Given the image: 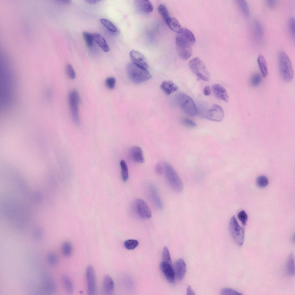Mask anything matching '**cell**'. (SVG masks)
Returning <instances> with one entry per match:
<instances>
[{"label":"cell","instance_id":"26","mask_svg":"<svg viewBox=\"0 0 295 295\" xmlns=\"http://www.w3.org/2000/svg\"><path fill=\"white\" fill-rule=\"evenodd\" d=\"M253 33L257 40H261L263 35V30L262 25L258 20L254 21L253 25Z\"/></svg>","mask_w":295,"mask_h":295},{"label":"cell","instance_id":"17","mask_svg":"<svg viewBox=\"0 0 295 295\" xmlns=\"http://www.w3.org/2000/svg\"><path fill=\"white\" fill-rule=\"evenodd\" d=\"M175 276L179 280H182L184 278L186 271V266L184 260L179 258L175 262L174 265Z\"/></svg>","mask_w":295,"mask_h":295},{"label":"cell","instance_id":"31","mask_svg":"<svg viewBox=\"0 0 295 295\" xmlns=\"http://www.w3.org/2000/svg\"><path fill=\"white\" fill-rule=\"evenodd\" d=\"M73 250L72 246L69 242H64L61 246V251L63 254L65 256H68L71 254Z\"/></svg>","mask_w":295,"mask_h":295},{"label":"cell","instance_id":"28","mask_svg":"<svg viewBox=\"0 0 295 295\" xmlns=\"http://www.w3.org/2000/svg\"><path fill=\"white\" fill-rule=\"evenodd\" d=\"M150 192L152 200L156 207L158 209H161L162 205L156 189L153 187L150 188Z\"/></svg>","mask_w":295,"mask_h":295},{"label":"cell","instance_id":"47","mask_svg":"<svg viewBox=\"0 0 295 295\" xmlns=\"http://www.w3.org/2000/svg\"><path fill=\"white\" fill-rule=\"evenodd\" d=\"M211 93V89L210 87L208 86H207L205 88L204 90V94L205 96H209L210 94Z\"/></svg>","mask_w":295,"mask_h":295},{"label":"cell","instance_id":"11","mask_svg":"<svg viewBox=\"0 0 295 295\" xmlns=\"http://www.w3.org/2000/svg\"><path fill=\"white\" fill-rule=\"evenodd\" d=\"M44 288L48 293H53L57 290V284L51 275L48 272L44 271L41 275Z\"/></svg>","mask_w":295,"mask_h":295},{"label":"cell","instance_id":"40","mask_svg":"<svg viewBox=\"0 0 295 295\" xmlns=\"http://www.w3.org/2000/svg\"><path fill=\"white\" fill-rule=\"evenodd\" d=\"M116 80L113 77H109L107 78L105 81V85L107 88L109 89H112L115 86Z\"/></svg>","mask_w":295,"mask_h":295},{"label":"cell","instance_id":"18","mask_svg":"<svg viewBox=\"0 0 295 295\" xmlns=\"http://www.w3.org/2000/svg\"><path fill=\"white\" fill-rule=\"evenodd\" d=\"M212 89L216 97L219 99L227 102L229 97L226 89L220 84H215L212 86Z\"/></svg>","mask_w":295,"mask_h":295},{"label":"cell","instance_id":"25","mask_svg":"<svg viewBox=\"0 0 295 295\" xmlns=\"http://www.w3.org/2000/svg\"><path fill=\"white\" fill-rule=\"evenodd\" d=\"M61 280L66 292L69 294H72L73 292L74 288L70 277L67 275H63L62 276Z\"/></svg>","mask_w":295,"mask_h":295},{"label":"cell","instance_id":"39","mask_svg":"<svg viewBox=\"0 0 295 295\" xmlns=\"http://www.w3.org/2000/svg\"><path fill=\"white\" fill-rule=\"evenodd\" d=\"M262 81V78L260 74L258 73L254 74L251 79V83L252 86L256 87L258 86Z\"/></svg>","mask_w":295,"mask_h":295},{"label":"cell","instance_id":"32","mask_svg":"<svg viewBox=\"0 0 295 295\" xmlns=\"http://www.w3.org/2000/svg\"><path fill=\"white\" fill-rule=\"evenodd\" d=\"M100 21L105 27L111 32H116L117 31V29L116 26L108 20L102 18L100 20Z\"/></svg>","mask_w":295,"mask_h":295},{"label":"cell","instance_id":"21","mask_svg":"<svg viewBox=\"0 0 295 295\" xmlns=\"http://www.w3.org/2000/svg\"><path fill=\"white\" fill-rule=\"evenodd\" d=\"M160 88L167 95L177 90L178 87L172 81H164L160 85Z\"/></svg>","mask_w":295,"mask_h":295},{"label":"cell","instance_id":"16","mask_svg":"<svg viewBox=\"0 0 295 295\" xmlns=\"http://www.w3.org/2000/svg\"><path fill=\"white\" fill-rule=\"evenodd\" d=\"M129 153L131 158L134 162L140 163L145 162L143 151L140 147L133 146L130 149Z\"/></svg>","mask_w":295,"mask_h":295},{"label":"cell","instance_id":"37","mask_svg":"<svg viewBox=\"0 0 295 295\" xmlns=\"http://www.w3.org/2000/svg\"><path fill=\"white\" fill-rule=\"evenodd\" d=\"M138 241L135 239H129L125 241L124 243L125 247L128 250H132L135 248L138 245Z\"/></svg>","mask_w":295,"mask_h":295},{"label":"cell","instance_id":"34","mask_svg":"<svg viewBox=\"0 0 295 295\" xmlns=\"http://www.w3.org/2000/svg\"><path fill=\"white\" fill-rule=\"evenodd\" d=\"M158 11L165 21L170 17L168 10L164 4H160L159 5Z\"/></svg>","mask_w":295,"mask_h":295},{"label":"cell","instance_id":"5","mask_svg":"<svg viewBox=\"0 0 295 295\" xmlns=\"http://www.w3.org/2000/svg\"><path fill=\"white\" fill-rule=\"evenodd\" d=\"M177 98L179 105L186 114L194 116L197 114L196 107L192 99L189 96L184 93H179L177 94Z\"/></svg>","mask_w":295,"mask_h":295},{"label":"cell","instance_id":"8","mask_svg":"<svg viewBox=\"0 0 295 295\" xmlns=\"http://www.w3.org/2000/svg\"><path fill=\"white\" fill-rule=\"evenodd\" d=\"M224 115L222 107L218 105L215 104L211 109L204 111L201 116L210 120L220 122L223 120Z\"/></svg>","mask_w":295,"mask_h":295},{"label":"cell","instance_id":"29","mask_svg":"<svg viewBox=\"0 0 295 295\" xmlns=\"http://www.w3.org/2000/svg\"><path fill=\"white\" fill-rule=\"evenodd\" d=\"M239 7L242 14L246 17L249 14V9L248 4L246 1L244 0L237 1Z\"/></svg>","mask_w":295,"mask_h":295},{"label":"cell","instance_id":"9","mask_svg":"<svg viewBox=\"0 0 295 295\" xmlns=\"http://www.w3.org/2000/svg\"><path fill=\"white\" fill-rule=\"evenodd\" d=\"M86 277L87 284L88 294H95L96 291L95 275L94 268L91 265H89L87 267Z\"/></svg>","mask_w":295,"mask_h":295},{"label":"cell","instance_id":"4","mask_svg":"<svg viewBox=\"0 0 295 295\" xmlns=\"http://www.w3.org/2000/svg\"><path fill=\"white\" fill-rule=\"evenodd\" d=\"M189 66L193 73L201 80L208 81L210 75L204 63L198 57L191 59L189 63Z\"/></svg>","mask_w":295,"mask_h":295},{"label":"cell","instance_id":"44","mask_svg":"<svg viewBox=\"0 0 295 295\" xmlns=\"http://www.w3.org/2000/svg\"><path fill=\"white\" fill-rule=\"evenodd\" d=\"M288 27L290 33L292 37L295 36V19L294 17L290 19L288 22Z\"/></svg>","mask_w":295,"mask_h":295},{"label":"cell","instance_id":"41","mask_svg":"<svg viewBox=\"0 0 295 295\" xmlns=\"http://www.w3.org/2000/svg\"><path fill=\"white\" fill-rule=\"evenodd\" d=\"M221 294L223 295H239L242 294L236 290L230 288H224L221 291Z\"/></svg>","mask_w":295,"mask_h":295},{"label":"cell","instance_id":"43","mask_svg":"<svg viewBox=\"0 0 295 295\" xmlns=\"http://www.w3.org/2000/svg\"><path fill=\"white\" fill-rule=\"evenodd\" d=\"M67 74L68 77L71 79H74L75 77V73L72 66L70 64H68L66 67Z\"/></svg>","mask_w":295,"mask_h":295},{"label":"cell","instance_id":"30","mask_svg":"<svg viewBox=\"0 0 295 295\" xmlns=\"http://www.w3.org/2000/svg\"><path fill=\"white\" fill-rule=\"evenodd\" d=\"M121 169V175L124 181H126L128 177V167L125 162L122 160L120 163Z\"/></svg>","mask_w":295,"mask_h":295},{"label":"cell","instance_id":"35","mask_svg":"<svg viewBox=\"0 0 295 295\" xmlns=\"http://www.w3.org/2000/svg\"><path fill=\"white\" fill-rule=\"evenodd\" d=\"M82 35L88 46H91L93 45L94 40L93 34L86 31H84L82 33Z\"/></svg>","mask_w":295,"mask_h":295},{"label":"cell","instance_id":"36","mask_svg":"<svg viewBox=\"0 0 295 295\" xmlns=\"http://www.w3.org/2000/svg\"><path fill=\"white\" fill-rule=\"evenodd\" d=\"M256 183L258 187L260 188L266 187L268 184V180L267 178L263 175L258 177L257 179Z\"/></svg>","mask_w":295,"mask_h":295},{"label":"cell","instance_id":"7","mask_svg":"<svg viewBox=\"0 0 295 295\" xmlns=\"http://www.w3.org/2000/svg\"><path fill=\"white\" fill-rule=\"evenodd\" d=\"M68 101L72 120L75 124H78L80 121L78 105L80 99L77 91L73 90L71 91L69 95Z\"/></svg>","mask_w":295,"mask_h":295},{"label":"cell","instance_id":"42","mask_svg":"<svg viewBox=\"0 0 295 295\" xmlns=\"http://www.w3.org/2000/svg\"><path fill=\"white\" fill-rule=\"evenodd\" d=\"M237 216L242 224L243 226L245 225L248 220V217L245 211L244 210L241 211L238 213Z\"/></svg>","mask_w":295,"mask_h":295},{"label":"cell","instance_id":"3","mask_svg":"<svg viewBox=\"0 0 295 295\" xmlns=\"http://www.w3.org/2000/svg\"><path fill=\"white\" fill-rule=\"evenodd\" d=\"M164 167L166 179L171 188L177 192H181L183 189V185L176 171L167 162L164 163Z\"/></svg>","mask_w":295,"mask_h":295},{"label":"cell","instance_id":"45","mask_svg":"<svg viewBox=\"0 0 295 295\" xmlns=\"http://www.w3.org/2000/svg\"><path fill=\"white\" fill-rule=\"evenodd\" d=\"M182 123L184 126L190 128H194L196 126V124L195 122L187 119H183Z\"/></svg>","mask_w":295,"mask_h":295},{"label":"cell","instance_id":"12","mask_svg":"<svg viewBox=\"0 0 295 295\" xmlns=\"http://www.w3.org/2000/svg\"><path fill=\"white\" fill-rule=\"evenodd\" d=\"M129 54L133 64L145 69L149 67L145 57L142 53L137 50H133L130 52Z\"/></svg>","mask_w":295,"mask_h":295},{"label":"cell","instance_id":"2","mask_svg":"<svg viewBox=\"0 0 295 295\" xmlns=\"http://www.w3.org/2000/svg\"><path fill=\"white\" fill-rule=\"evenodd\" d=\"M127 72L130 79L135 83L145 82L151 77V75L147 69L139 67L133 63H128L127 66Z\"/></svg>","mask_w":295,"mask_h":295},{"label":"cell","instance_id":"14","mask_svg":"<svg viewBox=\"0 0 295 295\" xmlns=\"http://www.w3.org/2000/svg\"><path fill=\"white\" fill-rule=\"evenodd\" d=\"M160 269L167 281L172 283L175 281V273L172 266L162 261L160 265Z\"/></svg>","mask_w":295,"mask_h":295},{"label":"cell","instance_id":"15","mask_svg":"<svg viewBox=\"0 0 295 295\" xmlns=\"http://www.w3.org/2000/svg\"><path fill=\"white\" fill-rule=\"evenodd\" d=\"M134 3L136 9L141 13L145 14H149L152 12L153 10V5L149 0H135Z\"/></svg>","mask_w":295,"mask_h":295},{"label":"cell","instance_id":"27","mask_svg":"<svg viewBox=\"0 0 295 295\" xmlns=\"http://www.w3.org/2000/svg\"><path fill=\"white\" fill-rule=\"evenodd\" d=\"M257 62L262 76L264 77H266L268 74V68L264 56L262 55H259L258 58Z\"/></svg>","mask_w":295,"mask_h":295},{"label":"cell","instance_id":"22","mask_svg":"<svg viewBox=\"0 0 295 295\" xmlns=\"http://www.w3.org/2000/svg\"><path fill=\"white\" fill-rule=\"evenodd\" d=\"M165 21L169 27L173 31L178 34L182 31L183 28L176 18L169 17Z\"/></svg>","mask_w":295,"mask_h":295},{"label":"cell","instance_id":"10","mask_svg":"<svg viewBox=\"0 0 295 295\" xmlns=\"http://www.w3.org/2000/svg\"><path fill=\"white\" fill-rule=\"evenodd\" d=\"M135 207L137 214L143 219H148L152 216L151 210L147 203L143 200L137 199L135 201Z\"/></svg>","mask_w":295,"mask_h":295},{"label":"cell","instance_id":"1","mask_svg":"<svg viewBox=\"0 0 295 295\" xmlns=\"http://www.w3.org/2000/svg\"><path fill=\"white\" fill-rule=\"evenodd\" d=\"M278 62L279 71L282 79L286 82L291 81L294 72L291 60L285 52L281 51L279 53Z\"/></svg>","mask_w":295,"mask_h":295},{"label":"cell","instance_id":"50","mask_svg":"<svg viewBox=\"0 0 295 295\" xmlns=\"http://www.w3.org/2000/svg\"><path fill=\"white\" fill-rule=\"evenodd\" d=\"M99 0H87L86 1V2L90 3L91 4H95L97 3L98 1H99Z\"/></svg>","mask_w":295,"mask_h":295},{"label":"cell","instance_id":"49","mask_svg":"<svg viewBox=\"0 0 295 295\" xmlns=\"http://www.w3.org/2000/svg\"><path fill=\"white\" fill-rule=\"evenodd\" d=\"M187 295H194V292L190 286H189L187 288Z\"/></svg>","mask_w":295,"mask_h":295},{"label":"cell","instance_id":"33","mask_svg":"<svg viewBox=\"0 0 295 295\" xmlns=\"http://www.w3.org/2000/svg\"><path fill=\"white\" fill-rule=\"evenodd\" d=\"M47 259L49 264L52 266H55L58 263V258L56 254L54 252H49L47 254Z\"/></svg>","mask_w":295,"mask_h":295},{"label":"cell","instance_id":"13","mask_svg":"<svg viewBox=\"0 0 295 295\" xmlns=\"http://www.w3.org/2000/svg\"><path fill=\"white\" fill-rule=\"evenodd\" d=\"M176 44L177 50L180 57L184 60L188 59L192 54V47L176 40Z\"/></svg>","mask_w":295,"mask_h":295},{"label":"cell","instance_id":"48","mask_svg":"<svg viewBox=\"0 0 295 295\" xmlns=\"http://www.w3.org/2000/svg\"><path fill=\"white\" fill-rule=\"evenodd\" d=\"M266 3L268 6L271 8L274 7L276 5L275 1L273 0L266 1Z\"/></svg>","mask_w":295,"mask_h":295},{"label":"cell","instance_id":"20","mask_svg":"<svg viewBox=\"0 0 295 295\" xmlns=\"http://www.w3.org/2000/svg\"><path fill=\"white\" fill-rule=\"evenodd\" d=\"M103 286V294L109 295L112 294L114 290V284L112 279L109 275H107L104 277Z\"/></svg>","mask_w":295,"mask_h":295},{"label":"cell","instance_id":"46","mask_svg":"<svg viewBox=\"0 0 295 295\" xmlns=\"http://www.w3.org/2000/svg\"><path fill=\"white\" fill-rule=\"evenodd\" d=\"M155 170L156 172L158 174L161 175L163 172L164 170V165L160 162L157 163L155 167Z\"/></svg>","mask_w":295,"mask_h":295},{"label":"cell","instance_id":"6","mask_svg":"<svg viewBox=\"0 0 295 295\" xmlns=\"http://www.w3.org/2000/svg\"><path fill=\"white\" fill-rule=\"evenodd\" d=\"M229 229L231 235L235 243L239 246L243 244L245 238V228L238 224L234 216L231 218L229 223Z\"/></svg>","mask_w":295,"mask_h":295},{"label":"cell","instance_id":"24","mask_svg":"<svg viewBox=\"0 0 295 295\" xmlns=\"http://www.w3.org/2000/svg\"><path fill=\"white\" fill-rule=\"evenodd\" d=\"M94 40L101 49L105 52H107L110 50L109 48L103 37L99 33H95L92 34Z\"/></svg>","mask_w":295,"mask_h":295},{"label":"cell","instance_id":"38","mask_svg":"<svg viewBox=\"0 0 295 295\" xmlns=\"http://www.w3.org/2000/svg\"><path fill=\"white\" fill-rule=\"evenodd\" d=\"M162 259L163 261L166 262L173 266L169 249L166 246L164 247L163 249Z\"/></svg>","mask_w":295,"mask_h":295},{"label":"cell","instance_id":"19","mask_svg":"<svg viewBox=\"0 0 295 295\" xmlns=\"http://www.w3.org/2000/svg\"><path fill=\"white\" fill-rule=\"evenodd\" d=\"M177 37L192 46L195 42V38L194 34L187 29H183L182 31L178 34Z\"/></svg>","mask_w":295,"mask_h":295},{"label":"cell","instance_id":"23","mask_svg":"<svg viewBox=\"0 0 295 295\" xmlns=\"http://www.w3.org/2000/svg\"><path fill=\"white\" fill-rule=\"evenodd\" d=\"M285 268L286 273L289 276H293L294 275V254L292 253L290 254L287 258Z\"/></svg>","mask_w":295,"mask_h":295}]
</instances>
